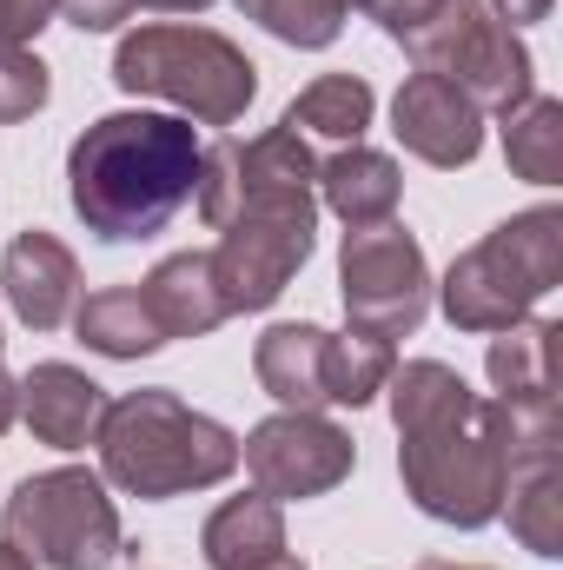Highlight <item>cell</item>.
<instances>
[{"label":"cell","mask_w":563,"mask_h":570,"mask_svg":"<svg viewBox=\"0 0 563 570\" xmlns=\"http://www.w3.org/2000/svg\"><path fill=\"white\" fill-rule=\"evenodd\" d=\"M392 392V419H398V478L412 491L424 518L457 524V531H484L504 504V458L491 444V431L477 419V392L437 365L412 358L385 379Z\"/></svg>","instance_id":"cell-1"},{"label":"cell","mask_w":563,"mask_h":570,"mask_svg":"<svg viewBox=\"0 0 563 570\" xmlns=\"http://www.w3.org/2000/svg\"><path fill=\"white\" fill-rule=\"evenodd\" d=\"M199 134L172 114H107L67 153V199L100 239H152L192 199Z\"/></svg>","instance_id":"cell-2"},{"label":"cell","mask_w":563,"mask_h":570,"mask_svg":"<svg viewBox=\"0 0 563 570\" xmlns=\"http://www.w3.org/2000/svg\"><path fill=\"white\" fill-rule=\"evenodd\" d=\"M100 478L127 498H186L239 471V438L172 399L166 385H146L107 405L100 419Z\"/></svg>","instance_id":"cell-3"},{"label":"cell","mask_w":563,"mask_h":570,"mask_svg":"<svg viewBox=\"0 0 563 570\" xmlns=\"http://www.w3.org/2000/svg\"><path fill=\"white\" fill-rule=\"evenodd\" d=\"M557 279H563V213L531 206V213L504 219L497 233H484L471 253H457L437 298H444V318L457 332H504V325L531 318L537 298L557 292Z\"/></svg>","instance_id":"cell-4"},{"label":"cell","mask_w":563,"mask_h":570,"mask_svg":"<svg viewBox=\"0 0 563 570\" xmlns=\"http://www.w3.org/2000/svg\"><path fill=\"white\" fill-rule=\"evenodd\" d=\"M113 80L127 94L166 100L179 114H192L199 127H233L246 120L253 94H259V67L206 27H140L120 40L113 53Z\"/></svg>","instance_id":"cell-5"},{"label":"cell","mask_w":563,"mask_h":570,"mask_svg":"<svg viewBox=\"0 0 563 570\" xmlns=\"http://www.w3.org/2000/svg\"><path fill=\"white\" fill-rule=\"evenodd\" d=\"M0 538L33 570H107L120 558V511L100 471L60 464V471H33L13 484L0 511Z\"/></svg>","instance_id":"cell-6"},{"label":"cell","mask_w":563,"mask_h":570,"mask_svg":"<svg viewBox=\"0 0 563 570\" xmlns=\"http://www.w3.org/2000/svg\"><path fill=\"white\" fill-rule=\"evenodd\" d=\"M338 292H345V318L352 332H372V338H412L431 312V266H424V246L398 226H358L345 233V253H338Z\"/></svg>","instance_id":"cell-7"},{"label":"cell","mask_w":563,"mask_h":570,"mask_svg":"<svg viewBox=\"0 0 563 570\" xmlns=\"http://www.w3.org/2000/svg\"><path fill=\"white\" fill-rule=\"evenodd\" d=\"M226 239L213 246V285L226 318L233 312H266L279 298L292 273L312 259V233H318V199H292V206H246L233 226H219Z\"/></svg>","instance_id":"cell-8"},{"label":"cell","mask_w":563,"mask_h":570,"mask_svg":"<svg viewBox=\"0 0 563 570\" xmlns=\"http://www.w3.org/2000/svg\"><path fill=\"white\" fill-rule=\"evenodd\" d=\"M239 458H246L253 484H259L273 504H292V498H325V491H338V484L352 478V464H358V444H352L345 425H332V419H318V412H279V419H266V425L246 431Z\"/></svg>","instance_id":"cell-9"},{"label":"cell","mask_w":563,"mask_h":570,"mask_svg":"<svg viewBox=\"0 0 563 570\" xmlns=\"http://www.w3.org/2000/svg\"><path fill=\"white\" fill-rule=\"evenodd\" d=\"M392 134L405 140V153H418L424 166L457 173V166H471L484 153V114L457 80L412 73L398 87V100H392Z\"/></svg>","instance_id":"cell-10"},{"label":"cell","mask_w":563,"mask_h":570,"mask_svg":"<svg viewBox=\"0 0 563 570\" xmlns=\"http://www.w3.org/2000/svg\"><path fill=\"white\" fill-rule=\"evenodd\" d=\"M0 292H7V305H13V318L20 325H33V332H60L67 318H73V305H80V266H73V253L53 239V233H20L13 246H7V259H0Z\"/></svg>","instance_id":"cell-11"},{"label":"cell","mask_w":563,"mask_h":570,"mask_svg":"<svg viewBox=\"0 0 563 570\" xmlns=\"http://www.w3.org/2000/svg\"><path fill=\"white\" fill-rule=\"evenodd\" d=\"M20 412H27V425H33L40 444H53V451H80V444L100 438L107 392H100L80 365L47 358V365H33V372L20 379Z\"/></svg>","instance_id":"cell-12"},{"label":"cell","mask_w":563,"mask_h":570,"mask_svg":"<svg viewBox=\"0 0 563 570\" xmlns=\"http://www.w3.org/2000/svg\"><path fill=\"white\" fill-rule=\"evenodd\" d=\"M444 80H457V87L477 100V114H511L517 100L537 94V80H531V47H524L517 27H504L491 7H484V20L471 27V40H464V53L451 60Z\"/></svg>","instance_id":"cell-13"},{"label":"cell","mask_w":563,"mask_h":570,"mask_svg":"<svg viewBox=\"0 0 563 570\" xmlns=\"http://www.w3.org/2000/svg\"><path fill=\"white\" fill-rule=\"evenodd\" d=\"M140 298L166 338H206L213 325H226V305H219V285H213V253H172V259H159L146 273Z\"/></svg>","instance_id":"cell-14"},{"label":"cell","mask_w":563,"mask_h":570,"mask_svg":"<svg viewBox=\"0 0 563 570\" xmlns=\"http://www.w3.org/2000/svg\"><path fill=\"white\" fill-rule=\"evenodd\" d=\"M398 159L378 153V146H338L325 166H318V199L358 233V226H385L398 213Z\"/></svg>","instance_id":"cell-15"},{"label":"cell","mask_w":563,"mask_h":570,"mask_svg":"<svg viewBox=\"0 0 563 570\" xmlns=\"http://www.w3.org/2000/svg\"><path fill=\"white\" fill-rule=\"evenodd\" d=\"M199 551H206V564L213 570L273 564V558L285 551V511L266 498V491H253V498H226V504L206 518Z\"/></svg>","instance_id":"cell-16"},{"label":"cell","mask_w":563,"mask_h":570,"mask_svg":"<svg viewBox=\"0 0 563 570\" xmlns=\"http://www.w3.org/2000/svg\"><path fill=\"white\" fill-rule=\"evenodd\" d=\"M557 345H563L557 318L504 325L484 352V372H491L497 399H557Z\"/></svg>","instance_id":"cell-17"},{"label":"cell","mask_w":563,"mask_h":570,"mask_svg":"<svg viewBox=\"0 0 563 570\" xmlns=\"http://www.w3.org/2000/svg\"><path fill=\"white\" fill-rule=\"evenodd\" d=\"M318 358H325V332L318 325H273L253 345V372H259V385L279 399L285 412H318L325 405Z\"/></svg>","instance_id":"cell-18"},{"label":"cell","mask_w":563,"mask_h":570,"mask_svg":"<svg viewBox=\"0 0 563 570\" xmlns=\"http://www.w3.org/2000/svg\"><path fill=\"white\" fill-rule=\"evenodd\" d=\"M372 114H378V94H372L358 73H325V80H312V87L285 107L279 127H292L298 140L358 146L365 140V127H372Z\"/></svg>","instance_id":"cell-19"},{"label":"cell","mask_w":563,"mask_h":570,"mask_svg":"<svg viewBox=\"0 0 563 570\" xmlns=\"http://www.w3.org/2000/svg\"><path fill=\"white\" fill-rule=\"evenodd\" d=\"M73 332H80L100 358H146V352H159V345H166V332H159V325H152V312H146L140 285L87 292V298L73 305Z\"/></svg>","instance_id":"cell-20"},{"label":"cell","mask_w":563,"mask_h":570,"mask_svg":"<svg viewBox=\"0 0 563 570\" xmlns=\"http://www.w3.org/2000/svg\"><path fill=\"white\" fill-rule=\"evenodd\" d=\"M398 372V352L392 338H372V332H325V358H318V379H325V405H372L385 392V379Z\"/></svg>","instance_id":"cell-21"},{"label":"cell","mask_w":563,"mask_h":570,"mask_svg":"<svg viewBox=\"0 0 563 570\" xmlns=\"http://www.w3.org/2000/svg\"><path fill=\"white\" fill-rule=\"evenodd\" d=\"M497 120H504V159H511V173L531 179V186H557L563 179V100L531 94V100H517Z\"/></svg>","instance_id":"cell-22"},{"label":"cell","mask_w":563,"mask_h":570,"mask_svg":"<svg viewBox=\"0 0 563 570\" xmlns=\"http://www.w3.org/2000/svg\"><path fill=\"white\" fill-rule=\"evenodd\" d=\"M497 518H511V538L537 558H563V471L557 464H537V471H517L504 484V504Z\"/></svg>","instance_id":"cell-23"},{"label":"cell","mask_w":563,"mask_h":570,"mask_svg":"<svg viewBox=\"0 0 563 570\" xmlns=\"http://www.w3.org/2000/svg\"><path fill=\"white\" fill-rule=\"evenodd\" d=\"M239 13L285 47H332L345 27V0H239Z\"/></svg>","instance_id":"cell-24"},{"label":"cell","mask_w":563,"mask_h":570,"mask_svg":"<svg viewBox=\"0 0 563 570\" xmlns=\"http://www.w3.org/2000/svg\"><path fill=\"white\" fill-rule=\"evenodd\" d=\"M47 94H53L47 67H40L27 47H0V127L33 120V114L47 107Z\"/></svg>","instance_id":"cell-25"},{"label":"cell","mask_w":563,"mask_h":570,"mask_svg":"<svg viewBox=\"0 0 563 570\" xmlns=\"http://www.w3.org/2000/svg\"><path fill=\"white\" fill-rule=\"evenodd\" d=\"M53 13H60V0H0V47H27Z\"/></svg>","instance_id":"cell-26"},{"label":"cell","mask_w":563,"mask_h":570,"mask_svg":"<svg viewBox=\"0 0 563 570\" xmlns=\"http://www.w3.org/2000/svg\"><path fill=\"white\" fill-rule=\"evenodd\" d=\"M437 7H444V0H365V13H372V20H378L392 40H398V47L418 33V27L431 20V13H437Z\"/></svg>","instance_id":"cell-27"},{"label":"cell","mask_w":563,"mask_h":570,"mask_svg":"<svg viewBox=\"0 0 563 570\" xmlns=\"http://www.w3.org/2000/svg\"><path fill=\"white\" fill-rule=\"evenodd\" d=\"M134 13V0H60V20H73L80 33H113Z\"/></svg>","instance_id":"cell-28"},{"label":"cell","mask_w":563,"mask_h":570,"mask_svg":"<svg viewBox=\"0 0 563 570\" xmlns=\"http://www.w3.org/2000/svg\"><path fill=\"white\" fill-rule=\"evenodd\" d=\"M491 13H497L504 27H524V20H544L551 0H491Z\"/></svg>","instance_id":"cell-29"},{"label":"cell","mask_w":563,"mask_h":570,"mask_svg":"<svg viewBox=\"0 0 563 570\" xmlns=\"http://www.w3.org/2000/svg\"><path fill=\"white\" fill-rule=\"evenodd\" d=\"M13 419H20V385L7 379V358H0V431L13 425Z\"/></svg>","instance_id":"cell-30"},{"label":"cell","mask_w":563,"mask_h":570,"mask_svg":"<svg viewBox=\"0 0 563 570\" xmlns=\"http://www.w3.org/2000/svg\"><path fill=\"white\" fill-rule=\"evenodd\" d=\"M134 7H152V13H206L213 0H134Z\"/></svg>","instance_id":"cell-31"},{"label":"cell","mask_w":563,"mask_h":570,"mask_svg":"<svg viewBox=\"0 0 563 570\" xmlns=\"http://www.w3.org/2000/svg\"><path fill=\"white\" fill-rule=\"evenodd\" d=\"M0 570H33V564H27V558H20V551H13V544L0 538Z\"/></svg>","instance_id":"cell-32"},{"label":"cell","mask_w":563,"mask_h":570,"mask_svg":"<svg viewBox=\"0 0 563 570\" xmlns=\"http://www.w3.org/2000/svg\"><path fill=\"white\" fill-rule=\"evenodd\" d=\"M418 570H491V564H457V558H424Z\"/></svg>","instance_id":"cell-33"},{"label":"cell","mask_w":563,"mask_h":570,"mask_svg":"<svg viewBox=\"0 0 563 570\" xmlns=\"http://www.w3.org/2000/svg\"><path fill=\"white\" fill-rule=\"evenodd\" d=\"M253 570H305V564H298V558H285V551H279L273 564H253Z\"/></svg>","instance_id":"cell-34"},{"label":"cell","mask_w":563,"mask_h":570,"mask_svg":"<svg viewBox=\"0 0 563 570\" xmlns=\"http://www.w3.org/2000/svg\"><path fill=\"white\" fill-rule=\"evenodd\" d=\"M352 7H365V0H345V13H352Z\"/></svg>","instance_id":"cell-35"}]
</instances>
